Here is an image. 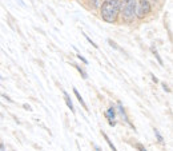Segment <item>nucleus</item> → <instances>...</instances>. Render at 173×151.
<instances>
[{"label": "nucleus", "mask_w": 173, "mask_h": 151, "mask_svg": "<svg viewBox=\"0 0 173 151\" xmlns=\"http://www.w3.org/2000/svg\"><path fill=\"white\" fill-rule=\"evenodd\" d=\"M121 8V0H105L101 4V18L107 23H115Z\"/></svg>", "instance_id": "1"}, {"label": "nucleus", "mask_w": 173, "mask_h": 151, "mask_svg": "<svg viewBox=\"0 0 173 151\" xmlns=\"http://www.w3.org/2000/svg\"><path fill=\"white\" fill-rule=\"evenodd\" d=\"M136 4L137 2L136 0H123L121 3V15H123V19L125 22L131 23L133 19L136 16Z\"/></svg>", "instance_id": "2"}, {"label": "nucleus", "mask_w": 173, "mask_h": 151, "mask_svg": "<svg viewBox=\"0 0 173 151\" xmlns=\"http://www.w3.org/2000/svg\"><path fill=\"white\" fill-rule=\"evenodd\" d=\"M148 13H151V3L148 0H140L136 4V16L138 19H144Z\"/></svg>", "instance_id": "3"}, {"label": "nucleus", "mask_w": 173, "mask_h": 151, "mask_svg": "<svg viewBox=\"0 0 173 151\" xmlns=\"http://www.w3.org/2000/svg\"><path fill=\"white\" fill-rule=\"evenodd\" d=\"M63 94H64V100H65V103H67V106L69 108H71V111L72 112H75V108H73V104H72V102H71V98H69V95H68V92H65V91H63Z\"/></svg>", "instance_id": "4"}, {"label": "nucleus", "mask_w": 173, "mask_h": 151, "mask_svg": "<svg viewBox=\"0 0 173 151\" xmlns=\"http://www.w3.org/2000/svg\"><path fill=\"white\" fill-rule=\"evenodd\" d=\"M105 115H107V118L109 119V122H113V119H115V117H116V111H115V108H113V107L108 108V111L105 112Z\"/></svg>", "instance_id": "5"}, {"label": "nucleus", "mask_w": 173, "mask_h": 151, "mask_svg": "<svg viewBox=\"0 0 173 151\" xmlns=\"http://www.w3.org/2000/svg\"><path fill=\"white\" fill-rule=\"evenodd\" d=\"M118 111H120V114L123 115V118L125 119V122L131 124V122H129V119H128V117H127V114H125V110H124V107H123V106H121V103H118ZM131 126H132V124H131ZM132 127H133V126H132Z\"/></svg>", "instance_id": "6"}, {"label": "nucleus", "mask_w": 173, "mask_h": 151, "mask_svg": "<svg viewBox=\"0 0 173 151\" xmlns=\"http://www.w3.org/2000/svg\"><path fill=\"white\" fill-rule=\"evenodd\" d=\"M73 94H75V95H76V98L79 99V102H80V104L83 106V107H84V108H85V110H88V108H87V104H85V103H84V100H83V98H81V95H80V94H79V91H77V90H76V88H73Z\"/></svg>", "instance_id": "7"}, {"label": "nucleus", "mask_w": 173, "mask_h": 151, "mask_svg": "<svg viewBox=\"0 0 173 151\" xmlns=\"http://www.w3.org/2000/svg\"><path fill=\"white\" fill-rule=\"evenodd\" d=\"M151 51L153 52V55H155V56H156V59L159 60V63L161 64V66H162V60H161V58L159 56V52H157V49H156L155 47H151Z\"/></svg>", "instance_id": "8"}, {"label": "nucleus", "mask_w": 173, "mask_h": 151, "mask_svg": "<svg viewBox=\"0 0 173 151\" xmlns=\"http://www.w3.org/2000/svg\"><path fill=\"white\" fill-rule=\"evenodd\" d=\"M103 137L105 138V140H107V143H108V146H109V147H111V148H112L113 151H117V150H116V147H115V146H113V143L111 142V140H109V138H108V137H107L105 134H103Z\"/></svg>", "instance_id": "9"}, {"label": "nucleus", "mask_w": 173, "mask_h": 151, "mask_svg": "<svg viewBox=\"0 0 173 151\" xmlns=\"http://www.w3.org/2000/svg\"><path fill=\"white\" fill-rule=\"evenodd\" d=\"M75 67H76V70H77V71H79V72H80V74L83 75V78H84V79H87V78H88V76H87V74L84 72V71H83V70H81L80 67H79V66H75Z\"/></svg>", "instance_id": "10"}, {"label": "nucleus", "mask_w": 173, "mask_h": 151, "mask_svg": "<svg viewBox=\"0 0 173 151\" xmlns=\"http://www.w3.org/2000/svg\"><path fill=\"white\" fill-rule=\"evenodd\" d=\"M155 134H156V137H157V139H159V142H160V143H162V142H164V139H162V137L160 135V133L157 131V130H155Z\"/></svg>", "instance_id": "11"}, {"label": "nucleus", "mask_w": 173, "mask_h": 151, "mask_svg": "<svg viewBox=\"0 0 173 151\" xmlns=\"http://www.w3.org/2000/svg\"><path fill=\"white\" fill-rule=\"evenodd\" d=\"M136 148H137L138 151H147V148H145L141 143H137V144H136Z\"/></svg>", "instance_id": "12"}, {"label": "nucleus", "mask_w": 173, "mask_h": 151, "mask_svg": "<svg viewBox=\"0 0 173 151\" xmlns=\"http://www.w3.org/2000/svg\"><path fill=\"white\" fill-rule=\"evenodd\" d=\"M103 2V0H92V3H93V7H99L100 6V3Z\"/></svg>", "instance_id": "13"}, {"label": "nucleus", "mask_w": 173, "mask_h": 151, "mask_svg": "<svg viewBox=\"0 0 173 151\" xmlns=\"http://www.w3.org/2000/svg\"><path fill=\"white\" fill-rule=\"evenodd\" d=\"M108 43H109V44H111V46H112L113 48H116V49H118V47L116 46V43H113V42H112V40H108Z\"/></svg>", "instance_id": "14"}, {"label": "nucleus", "mask_w": 173, "mask_h": 151, "mask_svg": "<svg viewBox=\"0 0 173 151\" xmlns=\"http://www.w3.org/2000/svg\"><path fill=\"white\" fill-rule=\"evenodd\" d=\"M76 56H77L79 59H80V60H81V62H84V63H88V62H87V59H85V58H83V56H81V55H76Z\"/></svg>", "instance_id": "15"}, {"label": "nucleus", "mask_w": 173, "mask_h": 151, "mask_svg": "<svg viewBox=\"0 0 173 151\" xmlns=\"http://www.w3.org/2000/svg\"><path fill=\"white\" fill-rule=\"evenodd\" d=\"M162 87H164V90H165V91H168V92H171V90L168 88V86H166L165 83H162Z\"/></svg>", "instance_id": "16"}, {"label": "nucleus", "mask_w": 173, "mask_h": 151, "mask_svg": "<svg viewBox=\"0 0 173 151\" xmlns=\"http://www.w3.org/2000/svg\"><path fill=\"white\" fill-rule=\"evenodd\" d=\"M3 98H6V99L8 100V102H12V99H9V98L7 96V95H6V94H3Z\"/></svg>", "instance_id": "17"}, {"label": "nucleus", "mask_w": 173, "mask_h": 151, "mask_svg": "<svg viewBox=\"0 0 173 151\" xmlns=\"http://www.w3.org/2000/svg\"><path fill=\"white\" fill-rule=\"evenodd\" d=\"M152 79H153V82H156V83H157V82H159V80H157V78L155 76V75H152Z\"/></svg>", "instance_id": "18"}, {"label": "nucleus", "mask_w": 173, "mask_h": 151, "mask_svg": "<svg viewBox=\"0 0 173 151\" xmlns=\"http://www.w3.org/2000/svg\"><path fill=\"white\" fill-rule=\"evenodd\" d=\"M24 108H26V110H28V111H29V110H31V107H29L28 104H24Z\"/></svg>", "instance_id": "19"}, {"label": "nucleus", "mask_w": 173, "mask_h": 151, "mask_svg": "<svg viewBox=\"0 0 173 151\" xmlns=\"http://www.w3.org/2000/svg\"><path fill=\"white\" fill-rule=\"evenodd\" d=\"M95 148H96V151H101V150H100V147H99V146H95Z\"/></svg>", "instance_id": "20"}]
</instances>
